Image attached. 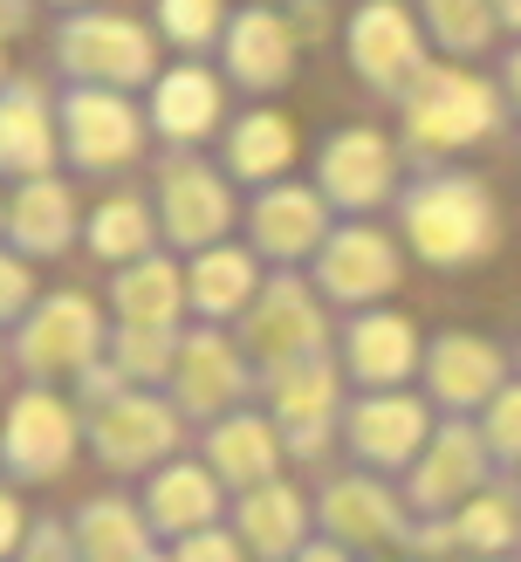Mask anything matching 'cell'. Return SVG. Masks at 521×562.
I'll use <instances>...</instances> for the list:
<instances>
[{"instance_id": "cell-1", "label": "cell", "mask_w": 521, "mask_h": 562, "mask_svg": "<svg viewBox=\"0 0 521 562\" xmlns=\"http://www.w3.org/2000/svg\"><path fill=\"white\" fill-rule=\"evenodd\" d=\"M69 439H76V426H69V412L55 398H21L14 426H8V460H14V473H27V481H48V473H63Z\"/></svg>"}, {"instance_id": "cell-13", "label": "cell", "mask_w": 521, "mask_h": 562, "mask_svg": "<svg viewBox=\"0 0 521 562\" xmlns=\"http://www.w3.org/2000/svg\"><path fill=\"white\" fill-rule=\"evenodd\" d=\"M179 562H240V542L219 536V528H200V536L179 542Z\"/></svg>"}, {"instance_id": "cell-5", "label": "cell", "mask_w": 521, "mask_h": 562, "mask_svg": "<svg viewBox=\"0 0 521 562\" xmlns=\"http://www.w3.org/2000/svg\"><path fill=\"white\" fill-rule=\"evenodd\" d=\"M419 432H426V418L405 398H377V405H364L350 418L356 460H371V467H405L411 453H419Z\"/></svg>"}, {"instance_id": "cell-9", "label": "cell", "mask_w": 521, "mask_h": 562, "mask_svg": "<svg viewBox=\"0 0 521 562\" xmlns=\"http://www.w3.org/2000/svg\"><path fill=\"white\" fill-rule=\"evenodd\" d=\"M213 460H219V473H227V481L268 487V473H274V439H268V426H227V432L213 439Z\"/></svg>"}, {"instance_id": "cell-11", "label": "cell", "mask_w": 521, "mask_h": 562, "mask_svg": "<svg viewBox=\"0 0 521 562\" xmlns=\"http://www.w3.org/2000/svg\"><path fill=\"white\" fill-rule=\"evenodd\" d=\"M219 344H206V357H192L185 363V391H192V412H213L219 398L234 391V363L227 357H213Z\"/></svg>"}, {"instance_id": "cell-16", "label": "cell", "mask_w": 521, "mask_h": 562, "mask_svg": "<svg viewBox=\"0 0 521 562\" xmlns=\"http://www.w3.org/2000/svg\"><path fill=\"white\" fill-rule=\"evenodd\" d=\"M295 562H343V549H337V542H322V549H302Z\"/></svg>"}, {"instance_id": "cell-2", "label": "cell", "mask_w": 521, "mask_h": 562, "mask_svg": "<svg viewBox=\"0 0 521 562\" xmlns=\"http://www.w3.org/2000/svg\"><path fill=\"white\" fill-rule=\"evenodd\" d=\"M302 528H309V508H302V494L295 487H254L247 494V508H240V536L247 549H254L261 562H288L302 549Z\"/></svg>"}, {"instance_id": "cell-6", "label": "cell", "mask_w": 521, "mask_h": 562, "mask_svg": "<svg viewBox=\"0 0 521 562\" xmlns=\"http://www.w3.org/2000/svg\"><path fill=\"white\" fill-rule=\"evenodd\" d=\"M219 515V494L206 473H192V467H172V473H158V487H151V528H165V536H200V528H213Z\"/></svg>"}, {"instance_id": "cell-14", "label": "cell", "mask_w": 521, "mask_h": 562, "mask_svg": "<svg viewBox=\"0 0 521 562\" xmlns=\"http://www.w3.org/2000/svg\"><path fill=\"white\" fill-rule=\"evenodd\" d=\"M494 446H501V453H521V391H514V398H501V418H494Z\"/></svg>"}, {"instance_id": "cell-4", "label": "cell", "mask_w": 521, "mask_h": 562, "mask_svg": "<svg viewBox=\"0 0 521 562\" xmlns=\"http://www.w3.org/2000/svg\"><path fill=\"white\" fill-rule=\"evenodd\" d=\"M322 528L337 542H392L405 521H398L392 494H384L377 481H337L322 494Z\"/></svg>"}, {"instance_id": "cell-12", "label": "cell", "mask_w": 521, "mask_h": 562, "mask_svg": "<svg viewBox=\"0 0 521 562\" xmlns=\"http://www.w3.org/2000/svg\"><path fill=\"white\" fill-rule=\"evenodd\" d=\"M356 344H364V378H398L405 371V344H411V336L398 329V323H377V329H364V336H356Z\"/></svg>"}, {"instance_id": "cell-10", "label": "cell", "mask_w": 521, "mask_h": 562, "mask_svg": "<svg viewBox=\"0 0 521 562\" xmlns=\"http://www.w3.org/2000/svg\"><path fill=\"white\" fill-rule=\"evenodd\" d=\"M446 536L466 542V549H508V542H521V515L508 508L501 494H487V501H474L466 515H453Z\"/></svg>"}, {"instance_id": "cell-3", "label": "cell", "mask_w": 521, "mask_h": 562, "mask_svg": "<svg viewBox=\"0 0 521 562\" xmlns=\"http://www.w3.org/2000/svg\"><path fill=\"white\" fill-rule=\"evenodd\" d=\"M165 446H172V418L158 405H145V398H124V405H110L97 418V453L110 467H151Z\"/></svg>"}, {"instance_id": "cell-7", "label": "cell", "mask_w": 521, "mask_h": 562, "mask_svg": "<svg viewBox=\"0 0 521 562\" xmlns=\"http://www.w3.org/2000/svg\"><path fill=\"white\" fill-rule=\"evenodd\" d=\"M76 549L82 562H145V521L124 501H97L76 515Z\"/></svg>"}, {"instance_id": "cell-8", "label": "cell", "mask_w": 521, "mask_h": 562, "mask_svg": "<svg viewBox=\"0 0 521 562\" xmlns=\"http://www.w3.org/2000/svg\"><path fill=\"white\" fill-rule=\"evenodd\" d=\"M474 481H480V453H474V439H466V432H446V439L432 446V460L419 467V481H411V501L439 515V508H453V501L474 487Z\"/></svg>"}, {"instance_id": "cell-15", "label": "cell", "mask_w": 521, "mask_h": 562, "mask_svg": "<svg viewBox=\"0 0 521 562\" xmlns=\"http://www.w3.org/2000/svg\"><path fill=\"white\" fill-rule=\"evenodd\" d=\"M27 562H69V549H63V536H55V528H48V536L35 542V555H27Z\"/></svg>"}]
</instances>
